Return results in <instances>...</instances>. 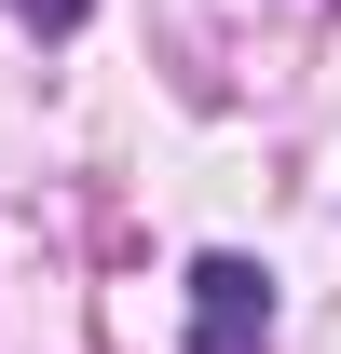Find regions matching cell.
Returning a JSON list of instances; mask_svg holds the SVG:
<instances>
[{"instance_id": "obj_1", "label": "cell", "mask_w": 341, "mask_h": 354, "mask_svg": "<svg viewBox=\"0 0 341 354\" xmlns=\"http://www.w3.org/2000/svg\"><path fill=\"white\" fill-rule=\"evenodd\" d=\"M191 354H273V272L205 245L191 259Z\"/></svg>"}, {"instance_id": "obj_2", "label": "cell", "mask_w": 341, "mask_h": 354, "mask_svg": "<svg viewBox=\"0 0 341 354\" xmlns=\"http://www.w3.org/2000/svg\"><path fill=\"white\" fill-rule=\"evenodd\" d=\"M14 14H28V28H42V41H55V28H82L96 0H14Z\"/></svg>"}]
</instances>
